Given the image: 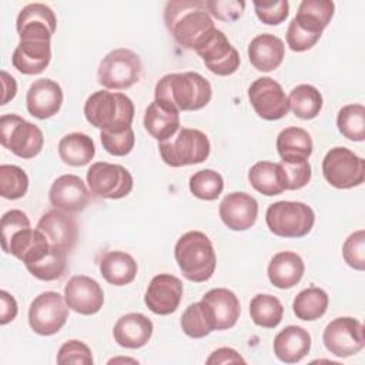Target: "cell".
Masks as SVG:
<instances>
[{"label": "cell", "instance_id": "1", "mask_svg": "<svg viewBox=\"0 0 365 365\" xmlns=\"http://www.w3.org/2000/svg\"><path fill=\"white\" fill-rule=\"evenodd\" d=\"M165 27L188 50H198L217 29L201 0H171L164 9Z\"/></svg>", "mask_w": 365, "mask_h": 365}, {"label": "cell", "instance_id": "2", "mask_svg": "<svg viewBox=\"0 0 365 365\" xmlns=\"http://www.w3.org/2000/svg\"><path fill=\"white\" fill-rule=\"evenodd\" d=\"M212 97L210 81L198 73H171L163 76L154 90V100L175 107L178 111H197Z\"/></svg>", "mask_w": 365, "mask_h": 365}, {"label": "cell", "instance_id": "3", "mask_svg": "<svg viewBox=\"0 0 365 365\" xmlns=\"http://www.w3.org/2000/svg\"><path fill=\"white\" fill-rule=\"evenodd\" d=\"M134 104L123 93L100 90L88 96L84 103L86 120L96 128L108 133H121L131 127Z\"/></svg>", "mask_w": 365, "mask_h": 365}, {"label": "cell", "instance_id": "4", "mask_svg": "<svg viewBox=\"0 0 365 365\" xmlns=\"http://www.w3.org/2000/svg\"><path fill=\"white\" fill-rule=\"evenodd\" d=\"M174 257L182 275L192 282L208 281L217 267L212 242L201 231L182 234L174 247Z\"/></svg>", "mask_w": 365, "mask_h": 365}, {"label": "cell", "instance_id": "5", "mask_svg": "<svg viewBox=\"0 0 365 365\" xmlns=\"http://www.w3.org/2000/svg\"><path fill=\"white\" fill-rule=\"evenodd\" d=\"M161 160L170 167L200 164L210 155L208 137L197 128H180L173 137L158 143Z\"/></svg>", "mask_w": 365, "mask_h": 365}, {"label": "cell", "instance_id": "6", "mask_svg": "<svg viewBox=\"0 0 365 365\" xmlns=\"http://www.w3.org/2000/svg\"><path fill=\"white\" fill-rule=\"evenodd\" d=\"M265 222L274 235L282 238L305 237L315 224V214L301 201H277L267 208Z\"/></svg>", "mask_w": 365, "mask_h": 365}, {"label": "cell", "instance_id": "7", "mask_svg": "<svg viewBox=\"0 0 365 365\" xmlns=\"http://www.w3.org/2000/svg\"><path fill=\"white\" fill-rule=\"evenodd\" d=\"M143 66L137 53L130 48H114L103 57L97 70V81L108 90H125L141 77Z\"/></svg>", "mask_w": 365, "mask_h": 365}, {"label": "cell", "instance_id": "8", "mask_svg": "<svg viewBox=\"0 0 365 365\" xmlns=\"http://www.w3.org/2000/svg\"><path fill=\"white\" fill-rule=\"evenodd\" d=\"M0 141L20 158H33L44 145L43 131L17 114H4L0 118Z\"/></svg>", "mask_w": 365, "mask_h": 365}, {"label": "cell", "instance_id": "9", "mask_svg": "<svg viewBox=\"0 0 365 365\" xmlns=\"http://www.w3.org/2000/svg\"><path fill=\"white\" fill-rule=\"evenodd\" d=\"M322 174L338 190L354 188L365 180V160L346 147H334L322 160Z\"/></svg>", "mask_w": 365, "mask_h": 365}, {"label": "cell", "instance_id": "10", "mask_svg": "<svg viewBox=\"0 0 365 365\" xmlns=\"http://www.w3.org/2000/svg\"><path fill=\"white\" fill-rule=\"evenodd\" d=\"M87 184L90 192L100 198L118 200L127 197L134 185L131 173L120 165L97 161L87 170Z\"/></svg>", "mask_w": 365, "mask_h": 365}, {"label": "cell", "instance_id": "11", "mask_svg": "<svg viewBox=\"0 0 365 365\" xmlns=\"http://www.w3.org/2000/svg\"><path fill=\"white\" fill-rule=\"evenodd\" d=\"M64 302V297L56 291L38 294L29 308L30 328L43 336L57 334L68 318V307Z\"/></svg>", "mask_w": 365, "mask_h": 365}, {"label": "cell", "instance_id": "12", "mask_svg": "<svg viewBox=\"0 0 365 365\" xmlns=\"http://www.w3.org/2000/svg\"><path fill=\"white\" fill-rule=\"evenodd\" d=\"M322 342L325 348L335 356H352L365 345L364 325L352 317L335 318L325 327Z\"/></svg>", "mask_w": 365, "mask_h": 365}, {"label": "cell", "instance_id": "13", "mask_svg": "<svg viewBox=\"0 0 365 365\" xmlns=\"http://www.w3.org/2000/svg\"><path fill=\"white\" fill-rule=\"evenodd\" d=\"M248 100L254 111L264 120L275 121L289 111L288 97L281 84L271 77H259L248 87Z\"/></svg>", "mask_w": 365, "mask_h": 365}, {"label": "cell", "instance_id": "14", "mask_svg": "<svg viewBox=\"0 0 365 365\" xmlns=\"http://www.w3.org/2000/svg\"><path fill=\"white\" fill-rule=\"evenodd\" d=\"M195 53L211 73L222 77L234 74L241 63L237 48L231 46L227 36L218 29L214 30Z\"/></svg>", "mask_w": 365, "mask_h": 365}, {"label": "cell", "instance_id": "15", "mask_svg": "<svg viewBox=\"0 0 365 365\" xmlns=\"http://www.w3.org/2000/svg\"><path fill=\"white\" fill-rule=\"evenodd\" d=\"M57 27L54 11L43 3H30L24 6L16 20V30L20 40L51 41Z\"/></svg>", "mask_w": 365, "mask_h": 365}, {"label": "cell", "instance_id": "16", "mask_svg": "<svg viewBox=\"0 0 365 365\" xmlns=\"http://www.w3.org/2000/svg\"><path fill=\"white\" fill-rule=\"evenodd\" d=\"M36 228L46 235L51 247L66 254H70L77 244L78 227L70 212L57 208L50 210L41 215Z\"/></svg>", "mask_w": 365, "mask_h": 365}, {"label": "cell", "instance_id": "17", "mask_svg": "<svg viewBox=\"0 0 365 365\" xmlns=\"http://www.w3.org/2000/svg\"><path fill=\"white\" fill-rule=\"evenodd\" d=\"M67 307L81 315L97 314L104 304V292L100 284L87 275L71 277L64 287Z\"/></svg>", "mask_w": 365, "mask_h": 365}, {"label": "cell", "instance_id": "18", "mask_svg": "<svg viewBox=\"0 0 365 365\" xmlns=\"http://www.w3.org/2000/svg\"><path fill=\"white\" fill-rule=\"evenodd\" d=\"M182 298V282L171 274H158L150 281L144 302L157 315L173 314Z\"/></svg>", "mask_w": 365, "mask_h": 365}, {"label": "cell", "instance_id": "19", "mask_svg": "<svg viewBox=\"0 0 365 365\" xmlns=\"http://www.w3.org/2000/svg\"><path fill=\"white\" fill-rule=\"evenodd\" d=\"M90 191L84 181L74 174H64L56 178L48 191L50 204L66 212H80L90 202Z\"/></svg>", "mask_w": 365, "mask_h": 365}, {"label": "cell", "instance_id": "20", "mask_svg": "<svg viewBox=\"0 0 365 365\" xmlns=\"http://www.w3.org/2000/svg\"><path fill=\"white\" fill-rule=\"evenodd\" d=\"M218 214L227 228L232 231H245L257 221L258 202L251 194L230 192L220 202Z\"/></svg>", "mask_w": 365, "mask_h": 365}, {"label": "cell", "instance_id": "21", "mask_svg": "<svg viewBox=\"0 0 365 365\" xmlns=\"http://www.w3.org/2000/svg\"><path fill=\"white\" fill-rule=\"evenodd\" d=\"M63 104V90L60 84L50 78L36 80L26 94V107L30 115L46 120L57 114Z\"/></svg>", "mask_w": 365, "mask_h": 365}, {"label": "cell", "instance_id": "22", "mask_svg": "<svg viewBox=\"0 0 365 365\" xmlns=\"http://www.w3.org/2000/svg\"><path fill=\"white\" fill-rule=\"evenodd\" d=\"M1 248L4 252L20 259L24 265H30L46 257L51 245L41 231L27 227L17 231Z\"/></svg>", "mask_w": 365, "mask_h": 365}, {"label": "cell", "instance_id": "23", "mask_svg": "<svg viewBox=\"0 0 365 365\" xmlns=\"http://www.w3.org/2000/svg\"><path fill=\"white\" fill-rule=\"evenodd\" d=\"M51 61V41L20 40L11 56L13 67L26 76L43 73Z\"/></svg>", "mask_w": 365, "mask_h": 365}, {"label": "cell", "instance_id": "24", "mask_svg": "<svg viewBox=\"0 0 365 365\" xmlns=\"http://www.w3.org/2000/svg\"><path fill=\"white\" fill-rule=\"evenodd\" d=\"M201 301L208 307L215 331L232 328L241 314L238 297L227 288H212L205 292Z\"/></svg>", "mask_w": 365, "mask_h": 365}, {"label": "cell", "instance_id": "25", "mask_svg": "<svg viewBox=\"0 0 365 365\" xmlns=\"http://www.w3.org/2000/svg\"><path fill=\"white\" fill-rule=\"evenodd\" d=\"M153 322L148 317L140 312H130L120 317L113 328L114 341L128 349L144 346L153 335Z\"/></svg>", "mask_w": 365, "mask_h": 365}, {"label": "cell", "instance_id": "26", "mask_svg": "<svg viewBox=\"0 0 365 365\" xmlns=\"http://www.w3.org/2000/svg\"><path fill=\"white\" fill-rule=\"evenodd\" d=\"M272 348L281 362L295 364L309 354L311 335L302 327L288 325L275 335Z\"/></svg>", "mask_w": 365, "mask_h": 365}, {"label": "cell", "instance_id": "27", "mask_svg": "<svg viewBox=\"0 0 365 365\" xmlns=\"http://www.w3.org/2000/svg\"><path fill=\"white\" fill-rule=\"evenodd\" d=\"M143 124L153 138L158 143L165 141L180 130V111L170 104L154 100L145 108Z\"/></svg>", "mask_w": 365, "mask_h": 365}, {"label": "cell", "instance_id": "28", "mask_svg": "<svg viewBox=\"0 0 365 365\" xmlns=\"http://www.w3.org/2000/svg\"><path fill=\"white\" fill-rule=\"evenodd\" d=\"M285 56L284 41L271 34L262 33L254 37L248 46L250 63L258 71H272L278 68Z\"/></svg>", "mask_w": 365, "mask_h": 365}, {"label": "cell", "instance_id": "29", "mask_svg": "<svg viewBox=\"0 0 365 365\" xmlns=\"http://www.w3.org/2000/svg\"><path fill=\"white\" fill-rule=\"evenodd\" d=\"M304 271V261L297 252L281 251L271 258L267 268V275L274 287L287 289L295 287L302 279Z\"/></svg>", "mask_w": 365, "mask_h": 365}, {"label": "cell", "instance_id": "30", "mask_svg": "<svg viewBox=\"0 0 365 365\" xmlns=\"http://www.w3.org/2000/svg\"><path fill=\"white\" fill-rule=\"evenodd\" d=\"M277 151L281 161L302 163L308 161L312 154V138L301 127H287L277 137Z\"/></svg>", "mask_w": 365, "mask_h": 365}, {"label": "cell", "instance_id": "31", "mask_svg": "<svg viewBox=\"0 0 365 365\" xmlns=\"http://www.w3.org/2000/svg\"><path fill=\"white\" fill-rule=\"evenodd\" d=\"M137 271L135 259L124 251H108L100 259V272L111 285L123 287L133 282Z\"/></svg>", "mask_w": 365, "mask_h": 365}, {"label": "cell", "instance_id": "32", "mask_svg": "<svg viewBox=\"0 0 365 365\" xmlns=\"http://www.w3.org/2000/svg\"><path fill=\"white\" fill-rule=\"evenodd\" d=\"M335 11L331 0H302L294 17L295 23L309 33L322 36Z\"/></svg>", "mask_w": 365, "mask_h": 365}, {"label": "cell", "instance_id": "33", "mask_svg": "<svg viewBox=\"0 0 365 365\" xmlns=\"http://www.w3.org/2000/svg\"><path fill=\"white\" fill-rule=\"evenodd\" d=\"M94 141L84 133L66 134L58 143L60 160L71 167L87 165L94 158Z\"/></svg>", "mask_w": 365, "mask_h": 365}, {"label": "cell", "instance_id": "34", "mask_svg": "<svg viewBox=\"0 0 365 365\" xmlns=\"http://www.w3.org/2000/svg\"><path fill=\"white\" fill-rule=\"evenodd\" d=\"M328 294L318 287L302 289L292 302V311L298 319L315 321L319 319L328 308Z\"/></svg>", "mask_w": 365, "mask_h": 365}, {"label": "cell", "instance_id": "35", "mask_svg": "<svg viewBox=\"0 0 365 365\" xmlns=\"http://www.w3.org/2000/svg\"><path fill=\"white\" fill-rule=\"evenodd\" d=\"M322 94L311 84H299L289 91V110L302 120L315 118L322 108Z\"/></svg>", "mask_w": 365, "mask_h": 365}, {"label": "cell", "instance_id": "36", "mask_svg": "<svg viewBox=\"0 0 365 365\" xmlns=\"http://www.w3.org/2000/svg\"><path fill=\"white\" fill-rule=\"evenodd\" d=\"M248 181L254 190L262 195L272 197L281 194L284 190L279 165L271 161H258L248 171Z\"/></svg>", "mask_w": 365, "mask_h": 365}, {"label": "cell", "instance_id": "37", "mask_svg": "<svg viewBox=\"0 0 365 365\" xmlns=\"http://www.w3.org/2000/svg\"><path fill=\"white\" fill-rule=\"evenodd\" d=\"M250 315L255 325L262 328H275L284 317L281 301L271 294H257L250 302Z\"/></svg>", "mask_w": 365, "mask_h": 365}, {"label": "cell", "instance_id": "38", "mask_svg": "<svg viewBox=\"0 0 365 365\" xmlns=\"http://www.w3.org/2000/svg\"><path fill=\"white\" fill-rule=\"evenodd\" d=\"M181 328L190 338H204L215 331L208 307L200 301L188 305L181 315Z\"/></svg>", "mask_w": 365, "mask_h": 365}, {"label": "cell", "instance_id": "39", "mask_svg": "<svg viewBox=\"0 0 365 365\" xmlns=\"http://www.w3.org/2000/svg\"><path fill=\"white\" fill-rule=\"evenodd\" d=\"M339 133L351 141L365 140V107L362 104H346L336 115Z\"/></svg>", "mask_w": 365, "mask_h": 365}, {"label": "cell", "instance_id": "40", "mask_svg": "<svg viewBox=\"0 0 365 365\" xmlns=\"http://www.w3.org/2000/svg\"><path fill=\"white\" fill-rule=\"evenodd\" d=\"M67 255L68 254L51 247L46 257L34 264L26 265V268L40 281H54L64 275L67 269Z\"/></svg>", "mask_w": 365, "mask_h": 365}, {"label": "cell", "instance_id": "41", "mask_svg": "<svg viewBox=\"0 0 365 365\" xmlns=\"http://www.w3.org/2000/svg\"><path fill=\"white\" fill-rule=\"evenodd\" d=\"M188 185L194 197L205 201H214L224 190V180L220 173L207 168L194 173Z\"/></svg>", "mask_w": 365, "mask_h": 365}, {"label": "cell", "instance_id": "42", "mask_svg": "<svg viewBox=\"0 0 365 365\" xmlns=\"http://www.w3.org/2000/svg\"><path fill=\"white\" fill-rule=\"evenodd\" d=\"M29 190V177L23 168L13 164L0 165V195L6 200H19Z\"/></svg>", "mask_w": 365, "mask_h": 365}, {"label": "cell", "instance_id": "43", "mask_svg": "<svg viewBox=\"0 0 365 365\" xmlns=\"http://www.w3.org/2000/svg\"><path fill=\"white\" fill-rule=\"evenodd\" d=\"M278 165H279V174H281L284 190H299L305 187L312 177L311 165L308 161H302V163L281 161L278 163Z\"/></svg>", "mask_w": 365, "mask_h": 365}, {"label": "cell", "instance_id": "44", "mask_svg": "<svg viewBox=\"0 0 365 365\" xmlns=\"http://www.w3.org/2000/svg\"><path fill=\"white\" fill-rule=\"evenodd\" d=\"M342 257L345 262L356 269H365V231L358 230L352 232L342 245Z\"/></svg>", "mask_w": 365, "mask_h": 365}, {"label": "cell", "instance_id": "45", "mask_svg": "<svg viewBox=\"0 0 365 365\" xmlns=\"http://www.w3.org/2000/svg\"><path fill=\"white\" fill-rule=\"evenodd\" d=\"M100 140L103 144V148L115 157H124L127 155L135 143L134 131L133 128H127L121 133H108V131H101L100 133Z\"/></svg>", "mask_w": 365, "mask_h": 365}, {"label": "cell", "instance_id": "46", "mask_svg": "<svg viewBox=\"0 0 365 365\" xmlns=\"http://www.w3.org/2000/svg\"><path fill=\"white\" fill-rule=\"evenodd\" d=\"M56 361L60 365H67V364L91 365L93 355H91V349L84 342L78 339H70L60 346Z\"/></svg>", "mask_w": 365, "mask_h": 365}, {"label": "cell", "instance_id": "47", "mask_svg": "<svg viewBox=\"0 0 365 365\" xmlns=\"http://www.w3.org/2000/svg\"><path fill=\"white\" fill-rule=\"evenodd\" d=\"M252 6L258 20L268 26L281 24L289 14V3L287 0L254 1Z\"/></svg>", "mask_w": 365, "mask_h": 365}, {"label": "cell", "instance_id": "48", "mask_svg": "<svg viewBox=\"0 0 365 365\" xmlns=\"http://www.w3.org/2000/svg\"><path fill=\"white\" fill-rule=\"evenodd\" d=\"M205 7L218 20L235 21L242 16L245 3L238 0H207Z\"/></svg>", "mask_w": 365, "mask_h": 365}, {"label": "cell", "instance_id": "49", "mask_svg": "<svg viewBox=\"0 0 365 365\" xmlns=\"http://www.w3.org/2000/svg\"><path fill=\"white\" fill-rule=\"evenodd\" d=\"M285 38H287V44L289 46V48L292 51L301 53V51H307V50L312 48L317 44V41L321 38V36L307 31L305 29L299 27L295 23V20L292 19L288 24Z\"/></svg>", "mask_w": 365, "mask_h": 365}, {"label": "cell", "instance_id": "50", "mask_svg": "<svg viewBox=\"0 0 365 365\" xmlns=\"http://www.w3.org/2000/svg\"><path fill=\"white\" fill-rule=\"evenodd\" d=\"M30 227V220L21 210H10L1 217V245L6 244L17 231Z\"/></svg>", "mask_w": 365, "mask_h": 365}, {"label": "cell", "instance_id": "51", "mask_svg": "<svg viewBox=\"0 0 365 365\" xmlns=\"http://www.w3.org/2000/svg\"><path fill=\"white\" fill-rule=\"evenodd\" d=\"M0 302H1V308H0V324L6 325L9 322H11L19 312V307L17 302L14 299V297L7 292V291H0Z\"/></svg>", "mask_w": 365, "mask_h": 365}, {"label": "cell", "instance_id": "52", "mask_svg": "<svg viewBox=\"0 0 365 365\" xmlns=\"http://www.w3.org/2000/svg\"><path fill=\"white\" fill-rule=\"evenodd\" d=\"M208 365L211 364H244L245 359L232 348L222 346L215 349L205 361Z\"/></svg>", "mask_w": 365, "mask_h": 365}, {"label": "cell", "instance_id": "53", "mask_svg": "<svg viewBox=\"0 0 365 365\" xmlns=\"http://www.w3.org/2000/svg\"><path fill=\"white\" fill-rule=\"evenodd\" d=\"M1 86H3V97H1V106L7 104L10 100L16 97L17 93V83L13 76H10L6 70H1Z\"/></svg>", "mask_w": 365, "mask_h": 365}, {"label": "cell", "instance_id": "54", "mask_svg": "<svg viewBox=\"0 0 365 365\" xmlns=\"http://www.w3.org/2000/svg\"><path fill=\"white\" fill-rule=\"evenodd\" d=\"M124 361H125V362H128V361H131V362H137L135 359H128V358H125V359H124V358H118V359H110V361H108V364H113V362H124Z\"/></svg>", "mask_w": 365, "mask_h": 365}]
</instances>
